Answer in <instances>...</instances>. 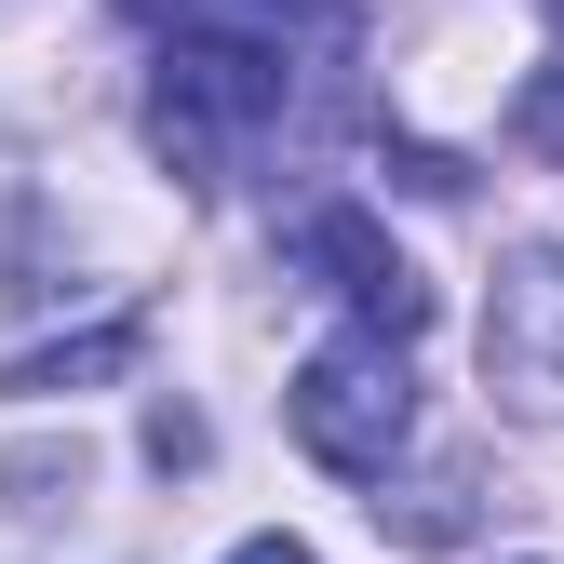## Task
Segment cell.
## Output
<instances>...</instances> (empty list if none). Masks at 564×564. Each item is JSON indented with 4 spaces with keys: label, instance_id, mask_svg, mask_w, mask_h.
<instances>
[{
    "label": "cell",
    "instance_id": "10",
    "mask_svg": "<svg viewBox=\"0 0 564 564\" xmlns=\"http://www.w3.org/2000/svg\"><path fill=\"white\" fill-rule=\"evenodd\" d=\"M551 28H564V0H551Z\"/></svg>",
    "mask_w": 564,
    "mask_h": 564
},
{
    "label": "cell",
    "instance_id": "8",
    "mask_svg": "<svg viewBox=\"0 0 564 564\" xmlns=\"http://www.w3.org/2000/svg\"><path fill=\"white\" fill-rule=\"evenodd\" d=\"M149 457H162V470L202 457V416H188V403H149Z\"/></svg>",
    "mask_w": 564,
    "mask_h": 564
},
{
    "label": "cell",
    "instance_id": "4",
    "mask_svg": "<svg viewBox=\"0 0 564 564\" xmlns=\"http://www.w3.org/2000/svg\"><path fill=\"white\" fill-rule=\"evenodd\" d=\"M282 269H310L323 296H349L377 336H416V323H431V282H416V256L364 216V202H310V216L282 229Z\"/></svg>",
    "mask_w": 564,
    "mask_h": 564
},
{
    "label": "cell",
    "instance_id": "1",
    "mask_svg": "<svg viewBox=\"0 0 564 564\" xmlns=\"http://www.w3.org/2000/svg\"><path fill=\"white\" fill-rule=\"evenodd\" d=\"M282 67H296V54H282L269 28H175L162 41V82H149V149L216 188L256 134L282 121Z\"/></svg>",
    "mask_w": 564,
    "mask_h": 564
},
{
    "label": "cell",
    "instance_id": "6",
    "mask_svg": "<svg viewBox=\"0 0 564 564\" xmlns=\"http://www.w3.org/2000/svg\"><path fill=\"white\" fill-rule=\"evenodd\" d=\"M377 524H390V538H416V551L470 538V470H431V484H390V498H377Z\"/></svg>",
    "mask_w": 564,
    "mask_h": 564
},
{
    "label": "cell",
    "instance_id": "2",
    "mask_svg": "<svg viewBox=\"0 0 564 564\" xmlns=\"http://www.w3.org/2000/svg\"><path fill=\"white\" fill-rule=\"evenodd\" d=\"M282 416H296V444L336 470V484H390L403 431H416V377H403V336H336L296 364V390H282Z\"/></svg>",
    "mask_w": 564,
    "mask_h": 564
},
{
    "label": "cell",
    "instance_id": "9",
    "mask_svg": "<svg viewBox=\"0 0 564 564\" xmlns=\"http://www.w3.org/2000/svg\"><path fill=\"white\" fill-rule=\"evenodd\" d=\"M229 564H310V538H242Z\"/></svg>",
    "mask_w": 564,
    "mask_h": 564
},
{
    "label": "cell",
    "instance_id": "5",
    "mask_svg": "<svg viewBox=\"0 0 564 564\" xmlns=\"http://www.w3.org/2000/svg\"><path fill=\"white\" fill-rule=\"evenodd\" d=\"M134 349H149V323H95V336H54V349H14L0 364V390L14 403H54V390H95V377H134Z\"/></svg>",
    "mask_w": 564,
    "mask_h": 564
},
{
    "label": "cell",
    "instance_id": "7",
    "mask_svg": "<svg viewBox=\"0 0 564 564\" xmlns=\"http://www.w3.org/2000/svg\"><path fill=\"white\" fill-rule=\"evenodd\" d=\"M511 149H538V162H564V67H538V82L511 95Z\"/></svg>",
    "mask_w": 564,
    "mask_h": 564
},
{
    "label": "cell",
    "instance_id": "3",
    "mask_svg": "<svg viewBox=\"0 0 564 564\" xmlns=\"http://www.w3.org/2000/svg\"><path fill=\"white\" fill-rule=\"evenodd\" d=\"M484 390L511 416H564V242H511L484 296Z\"/></svg>",
    "mask_w": 564,
    "mask_h": 564
}]
</instances>
